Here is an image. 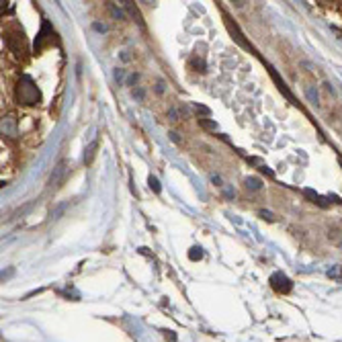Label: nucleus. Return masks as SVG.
<instances>
[{"label": "nucleus", "mask_w": 342, "mask_h": 342, "mask_svg": "<svg viewBox=\"0 0 342 342\" xmlns=\"http://www.w3.org/2000/svg\"><path fill=\"white\" fill-rule=\"evenodd\" d=\"M16 100H19V105H25V107H33V105H39L41 102V92L37 88V84L33 82L31 76L23 74L19 84H16Z\"/></svg>", "instance_id": "obj_1"}, {"label": "nucleus", "mask_w": 342, "mask_h": 342, "mask_svg": "<svg viewBox=\"0 0 342 342\" xmlns=\"http://www.w3.org/2000/svg\"><path fill=\"white\" fill-rule=\"evenodd\" d=\"M4 39H6V47L12 51L14 56H23L25 51H27V39H25V33L19 29V27H14V29H8L4 33Z\"/></svg>", "instance_id": "obj_2"}, {"label": "nucleus", "mask_w": 342, "mask_h": 342, "mask_svg": "<svg viewBox=\"0 0 342 342\" xmlns=\"http://www.w3.org/2000/svg\"><path fill=\"white\" fill-rule=\"evenodd\" d=\"M54 29H51L49 21H43L41 25V31H39V35H37V41H35V54H39V51H43L47 45L54 43Z\"/></svg>", "instance_id": "obj_3"}, {"label": "nucleus", "mask_w": 342, "mask_h": 342, "mask_svg": "<svg viewBox=\"0 0 342 342\" xmlns=\"http://www.w3.org/2000/svg\"><path fill=\"white\" fill-rule=\"evenodd\" d=\"M270 287L275 289L277 293H289L293 289V283L287 275H283V272H272L270 275Z\"/></svg>", "instance_id": "obj_4"}, {"label": "nucleus", "mask_w": 342, "mask_h": 342, "mask_svg": "<svg viewBox=\"0 0 342 342\" xmlns=\"http://www.w3.org/2000/svg\"><path fill=\"white\" fill-rule=\"evenodd\" d=\"M66 174H68V162H60V164L54 168V172H51V176H49V186H54V189H58V186L64 182Z\"/></svg>", "instance_id": "obj_5"}, {"label": "nucleus", "mask_w": 342, "mask_h": 342, "mask_svg": "<svg viewBox=\"0 0 342 342\" xmlns=\"http://www.w3.org/2000/svg\"><path fill=\"white\" fill-rule=\"evenodd\" d=\"M2 135H6V138H16V119H14V115L2 117Z\"/></svg>", "instance_id": "obj_6"}, {"label": "nucleus", "mask_w": 342, "mask_h": 342, "mask_svg": "<svg viewBox=\"0 0 342 342\" xmlns=\"http://www.w3.org/2000/svg\"><path fill=\"white\" fill-rule=\"evenodd\" d=\"M303 195H305L307 199H310L312 203H316V205H320V207H328V203H326V199H324V197H320L318 193H314L312 189H305V191H303Z\"/></svg>", "instance_id": "obj_7"}, {"label": "nucleus", "mask_w": 342, "mask_h": 342, "mask_svg": "<svg viewBox=\"0 0 342 342\" xmlns=\"http://www.w3.org/2000/svg\"><path fill=\"white\" fill-rule=\"evenodd\" d=\"M96 148H98V140H94V142L86 148V152H84V162H86V164H90V162L94 160V156H96Z\"/></svg>", "instance_id": "obj_8"}, {"label": "nucleus", "mask_w": 342, "mask_h": 342, "mask_svg": "<svg viewBox=\"0 0 342 342\" xmlns=\"http://www.w3.org/2000/svg\"><path fill=\"white\" fill-rule=\"evenodd\" d=\"M246 186L250 191H260L262 189V182H260V178H256V176H248L246 178Z\"/></svg>", "instance_id": "obj_9"}, {"label": "nucleus", "mask_w": 342, "mask_h": 342, "mask_svg": "<svg viewBox=\"0 0 342 342\" xmlns=\"http://www.w3.org/2000/svg\"><path fill=\"white\" fill-rule=\"evenodd\" d=\"M305 96H307V100H310L312 105H320V98H318V92H316L314 86H307L305 88Z\"/></svg>", "instance_id": "obj_10"}, {"label": "nucleus", "mask_w": 342, "mask_h": 342, "mask_svg": "<svg viewBox=\"0 0 342 342\" xmlns=\"http://www.w3.org/2000/svg\"><path fill=\"white\" fill-rule=\"evenodd\" d=\"M191 66L195 68V72H205V62L199 60V58H193L191 60Z\"/></svg>", "instance_id": "obj_11"}, {"label": "nucleus", "mask_w": 342, "mask_h": 342, "mask_svg": "<svg viewBox=\"0 0 342 342\" xmlns=\"http://www.w3.org/2000/svg\"><path fill=\"white\" fill-rule=\"evenodd\" d=\"M189 258H191V260H201V258H203V250H201V248H197V246H195V248H191Z\"/></svg>", "instance_id": "obj_12"}, {"label": "nucleus", "mask_w": 342, "mask_h": 342, "mask_svg": "<svg viewBox=\"0 0 342 342\" xmlns=\"http://www.w3.org/2000/svg\"><path fill=\"white\" fill-rule=\"evenodd\" d=\"M148 182H150V189H154V193H160V191H162V189H160V182H158L156 176H150Z\"/></svg>", "instance_id": "obj_13"}, {"label": "nucleus", "mask_w": 342, "mask_h": 342, "mask_svg": "<svg viewBox=\"0 0 342 342\" xmlns=\"http://www.w3.org/2000/svg\"><path fill=\"white\" fill-rule=\"evenodd\" d=\"M199 123H201L205 129H217V125H215V123H211L209 119H199Z\"/></svg>", "instance_id": "obj_14"}, {"label": "nucleus", "mask_w": 342, "mask_h": 342, "mask_svg": "<svg viewBox=\"0 0 342 342\" xmlns=\"http://www.w3.org/2000/svg\"><path fill=\"white\" fill-rule=\"evenodd\" d=\"M168 117L172 119V121H178V119H180V113H178V109H176V107H172V109L168 111Z\"/></svg>", "instance_id": "obj_15"}, {"label": "nucleus", "mask_w": 342, "mask_h": 342, "mask_svg": "<svg viewBox=\"0 0 342 342\" xmlns=\"http://www.w3.org/2000/svg\"><path fill=\"white\" fill-rule=\"evenodd\" d=\"M156 92H160V94L164 92V82L162 80H158V84H156Z\"/></svg>", "instance_id": "obj_16"}, {"label": "nucleus", "mask_w": 342, "mask_h": 342, "mask_svg": "<svg viewBox=\"0 0 342 342\" xmlns=\"http://www.w3.org/2000/svg\"><path fill=\"white\" fill-rule=\"evenodd\" d=\"M260 215L264 217V219H268V221H272L275 217H272V213H268V211H260Z\"/></svg>", "instance_id": "obj_17"}, {"label": "nucleus", "mask_w": 342, "mask_h": 342, "mask_svg": "<svg viewBox=\"0 0 342 342\" xmlns=\"http://www.w3.org/2000/svg\"><path fill=\"white\" fill-rule=\"evenodd\" d=\"M340 166H342V158H340Z\"/></svg>", "instance_id": "obj_18"}]
</instances>
